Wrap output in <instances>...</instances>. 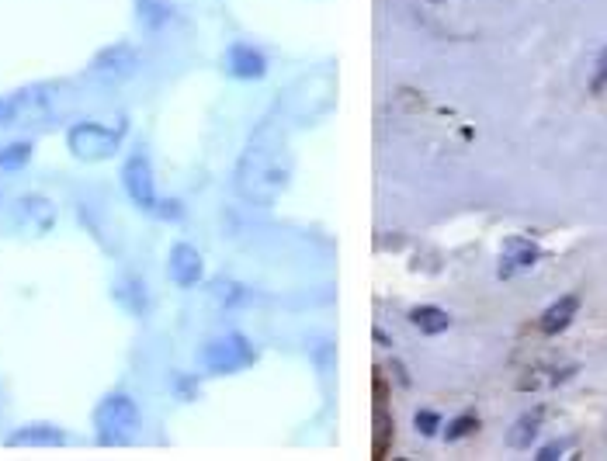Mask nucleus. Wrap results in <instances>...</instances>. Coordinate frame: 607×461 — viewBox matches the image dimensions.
I'll return each mask as SVG.
<instances>
[{"mask_svg": "<svg viewBox=\"0 0 607 461\" xmlns=\"http://www.w3.org/2000/svg\"><path fill=\"white\" fill-rule=\"evenodd\" d=\"M292 177V150L288 132L281 129L278 111L268 115L247 139L240 163H236V191L254 205H275Z\"/></svg>", "mask_w": 607, "mask_h": 461, "instance_id": "obj_1", "label": "nucleus"}, {"mask_svg": "<svg viewBox=\"0 0 607 461\" xmlns=\"http://www.w3.org/2000/svg\"><path fill=\"white\" fill-rule=\"evenodd\" d=\"M91 423L101 448H125V444L139 434L143 413H139L136 399H132L129 392H108V396L94 406Z\"/></svg>", "mask_w": 607, "mask_h": 461, "instance_id": "obj_2", "label": "nucleus"}, {"mask_svg": "<svg viewBox=\"0 0 607 461\" xmlns=\"http://www.w3.org/2000/svg\"><path fill=\"white\" fill-rule=\"evenodd\" d=\"M125 139V122L118 125H101V122H73L66 129V150L77 156L80 163H105L118 150Z\"/></svg>", "mask_w": 607, "mask_h": 461, "instance_id": "obj_3", "label": "nucleus"}, {"mask_svg": "<svg viewBox=\"0 0 607 461\" xmlns=\"http://www.w3.org/2000/svg\"><path fill=\"white\" fill-rule=\"evenodd\" d=\"M254 358H257L254 347L240 333H226V337H216L202 347V368L209 375H236L247 364H254Z\"/></svg>", "mask_w": 607, "mask_h": 461, "instance_id": "obj_4", "label": "nucleus"}, {"mask_svg": "<svg viewBox=\"0 0 607 461\" xmlns=\"http://www.w3.org/2000/svg\"><path fill=\"white\" fill-rule=\"evenodd\" d=\"M122 188L139 212H157L160 198H157V177H153L150 156L132 153L129 160L122 163Z\"/></svg>", "mask_w": 607, "mask_h": 461, "instance_id": "obj_5", "label": "nucleus"}, {"mask_svg": "<svg viewBox=\"0 0 607 461\" xmlns=\"http://www.w3.org/2000/svg\"><path fill=\"white\" fill-rule=\"evenodd\" d=\"M139 70V52L129 42H115V46L101 49L91 59V73L101 80H129Z\"/></svg>", "mask_w": 607, "mask_h": 461, "instance_id": "obj_6", "label": "nucleus"}, {"mask_svg": "<svg viewBox=\"0 0 607 461\" xmlns=\"http://www.w3.org/2000/svg\"><path fill=\"white\" fill-rule=\"evenodd\" d=\"M167 278L177 288H195L205 278V260L202 250L191 247V243H174L167 254Z\"/></svg>", "mask_w": 607, "mask_h": 461, "instance_id": "obj_7", "label": "nucleus"}, {"mask_svg": "<svg viewBox=\"0 0 607 461\" xmlns=\"http://www.w3.org/2000/svg\"><path fill=\"white\" fill-rule=\"evenodd\" d=\"M14 219H18V226L25 229V233L46 236L49 229L56 226V205L49 202L46 195H25L14 205Z\"/></svg>", "mask_w": 607, "mask_h": 461, "instance_id": "obj_8", "label": "nucleus"}, {"mask_svg": "<svg viewBox=\"0 0 607 461\" xmlns=\"http://www.w3.org/2000/svg\"><path fill=\"white\" fill-rule=\"evenodd\" d=\"M226 73L236 80H261L268 73V59L261 49L247 46V42H233L226 52Z\"/></svg>", "mask_w": 607, "mask_h": 461, "instance_id": "obj_9", "label": "nucleus"}, {"mask_svg": "<svg viewBox=\"0 0 607 461\" xmlns=\"http://www.w3.org/2000/svg\"><path fill=\"white\" fill-rule=\"evenodd\" d=\"M66 444V434L56 423H25L7 437V448H59Z\"/></svg>", "mask_w": 607, "mask_h": 461, "instance_id": "obj_10", "label": "nucleus"}, {"mask_svg": "<svg viewBox=\"0 0 607 461\" xmlns=\"http://www.w3.org/2000/svg\"><path fill=\"white\" fill-rule=\"evenodd\" d=\"M576 312H580V295H562L559 302H552V306L542 312L538 326H542L545 337H559L562 330H569V323L576 319Z\"/></svg>", "mask_w": 607, "mask_h": 461, "instance_id": "obj_11", "label": "nucleus"}, {"mask_svg": "<svg viewBox=\"0 0 607 461\" xmlns=\"http://www.w3.org/2000/svg\"><path fill=\"white\" fill-rule=\"evenodd\" d=\"M542 420H545V410L542 406H535V410H528V413H521L514 420V427L507 430V444L514 451H528L531 444H535V437H538V430H542Z\"/></svg>", "mask_w": 607, "mask_h": 461, "instance_id": "obj_12", "label": "nucleus"}, {"mask_svg": "<svg viewBox=\"0 0 607 461\" xmlns=\"http://www.w3.org/2000/svg\"><path fill=\"white\" fill-rule=\"evenodd\" d=\"M392 416L386 413V382L382 375L375 378V458H386L389 441H392Z\"/></svg>", "mask_w": 607, "mask_h": 461, "instance_id": "obj_13", "label": "nucleus"}, {"mask_svg": "<svg viewBox=\"0 0 607 461\" xmlns=\"http://www.w3.org/2000/svg\"><path fill=\"white\" fill-rule=\"evenodd\" d=\"M538 257H542V250L535 247L531 240H510L507 250H503V267H500V278H510L514 271H524V267H535Z\"/></svg>", "mask_w": 607, "mask_h": 461, "instance_id": "obj_14", "label": "nucleus"}, {"mask_svg": "<svg viewBox=\"0 0 607 461\" xmlns=\"http://www.w3.org/2000/svg\"><path fill=\"white\" fill-rule=\"evenodd\" d=\"M115 299L122 302V306L132 312V316H146V309H150V299H146V281L143 278H132V274L115 285Z\"/></svg>", "mask_w": 607, "mask_h": 461, "instance_id": "obj_15", "label": "nucleus"}, {"mask_svg": "<svg viewBox=\"0 0 607 461\" xmlns=\"http://www.w3.org/2000/svg\"><path fill=\"white\" fill-rule=\"evenodd\" d=\"M410 323L417 326L420 333H427V337H438V333H444L451 326V316L438 306H413Z\"/></svg>", "mask_w": 607, "mask_h": 461, "instance_id": "obj_16", "label": "nucleus"}, {"mask_svg": "<svg viewBox=\"0 0 607 461\" xmlns=\"http://www.w3.org/2000/svg\"><path fill=\"white\" fill-rule=\"evenodd\" d=\"M35 146L28 139H18V143L0 146V174H11V170H21L28 160H32Z\"/></svg>", "mask_w": 607, "mask_h": 461, "instance_id": "obj_17", "label": "nucleus"}, {"mask_svg": "<svg viewBox=\"0 0 607 461\" xmlns=\"http://www.w3.org/2000/svg\"><path fill=\"white\" fill-rule=\"evenodd\" d=\"M476 430H479V416L476 413H462V416H455V420L448 423V430H444V441L455 444V441H462V437L476 434Z\"/></svg>", "mask_w": 607, "mask_h": 461, "instance_id": "obj_18", "label": "nucleus"}, {"mask_svg": "<svg viewBox=\"0 0 607 461\" xmlns=\"http://www.w3.org/2000/svg\"><path fill=\"white\" fill-rule=\"evenodd\" d=\"M170 18V7L164 0H139V21H146L150 28H160Z\"/></svg>", "mask_w": 607, "mask_h": 461, "instance_id": "obj_19", "label": "nucleus"}, {"mask_svg": "<svg viewBox=\"0 0 607 461\" xmlns=\"http://www.w3.org/2000/svg\"><path fill=\"white\" fill-rule=\"evenodd\" d=\"M413 423H417V430L424 437H434V434H438V427H441V416L431 413V410H420L417 416H413Z\"/></svg>", "mask_w": 607, "mask_h": 461, "instance_id": "obj_20", "label": "nucleus"}, {"mask_svg": "<svg viewBox=\"0 0 607 461\" xmlns=\"http://www.w3.org/2000/svg\"><path fill=\"white\" fill-rule=\"evenodd\" d=\"M590 87H594V91H604L607 87V49L601 52V59H597V73H594V84Z\"/></svg>", "mask_w": 607, "mask_h": 461, "instance_id": "obj_21", "label": "nucleus"}, {"mask_svg": "<svg viewBox=\"0 0 607 461\" xmlns=\"http://www.w3.org/2000/svg\"><path fill=\"white\" fill-rule=\"evenodd\" d=\"M157 215L160 219H177V215H181V202H160Z\"/></svg>", "mask_w": 607, "mask_h": 461, "instance_id": "obj_22", "label": "nucleus"}, {"mask_svg": "<svg viewBox=\"0 0 607 461\" xmlns=\"http://www.w3.org/2000/svg\"><path fill=\"white\" fill-rule=\"evenodd\" d=\"M562 451H566V444H545V448L538 451V458H542V461H552V458H559Z\"/></svg>", "mask_w": 607, "mask_h": 461, "instance_id": "obj_23", "label": "nucleus"}]
</instances>
